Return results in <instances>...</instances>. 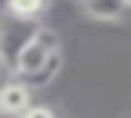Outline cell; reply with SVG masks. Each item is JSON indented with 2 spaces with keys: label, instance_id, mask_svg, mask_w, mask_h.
I'll return each mask as SVG.
<instances>
[{
  "label": "cell",
  "instance_id": "cell-6",
  "mask_svg": "<svg viewBox=\"0 0 131 118\" xmlns=\"http://www.w3.org/2000/svg\"><path fill=\"white\" fill-rule=\"evenodd\" d=\"M8 82H10V67H0V92L5 90Z\"/></svg>",
  "mask_w": 131,
  "mask_h": 118
},
{
  "label": "cell",
  "instance_id": "cell-5",
  "mask_svg": "<svg viewBox=\"0 0 131 118\" xmlns=\"http://www.w3.org/2000/svg\"><path fill=\"white\" fill-rule=\"evenodd\" d=\"M18 118H57V115H54V110L46 108V105H28Z\"/></svg>",
  "mask_w": 131,
  "mask_h": 118
},
{
  "label": "cell",
  "instance_id": "cell-3",
  "mask_svg": "<svg viewBox=\"0 0 131 118\" xmlns=\"http://www.w3.org/2000/svg\"><path fill=\"white\" fill-rule=\"evenodd\" d=\"M31 105V87L26 82H8L5 90L0 92V110L10 115H21Z\"/></svg>",
  "mask_w": 131,
  "mask_h": 118
},
{
  "label": "cell",
  "instance_id": "cell-7",
  "mask_svg": "<svg viewBox=\"0 0 131 118\" xmlns=\"http://www.w3.org/2000/svg\"><path fill=\"white\" fill-rule=\"evenodd\" d=\"M8 13V0H0V23H3V16Z\"/></svg>",
  "mask_w": 131,
  "mask_h": 118
},
{
  "label": "cell",
  "instance_id": "cell-8",
  "mask_svg": "<svg viewBox=\"0 0 131 118\" xmlns=\"http://www.w3.org/2000/svg\"><path fill=\"white\" fill-rule=\"evenodd\" d=\"M0 118H18V115H10V113H5V110H0Z\"/></svg>",
  "mask_w": 131,
  "mask_h": 118
},
{
  "label": "cell",
  "instance_id": "cell-9",
  "mask_svg": "<svg viewBox=\"0 0 131 118\" xmlns=\"http://www.w3.org/2000/svg\"><path fill=\"white\" fill-rule=\"evenodd\" d=\"M77 3H80V0H77Z\"/></svg>",
  "mask_w": 131,
  "mask_h": 118
},
{
  "label": "cell",
  "instance_id": "cell-2",
  "mask_svg": "<svg viewBox=\"0 0 131 118\" xmlns=\"http://www.w3.org/2000/svg\"><path fill=\"white\" fill-rule=\"evenodd\" d=\"M128 5H131V0H80L82 13L93 21H100V23L123 18Z\"/></svg>",
  "mask_w": 131,
  "mask_h": 118
},
{
  "label": "cell",
  "instance_id": "cell-4",
  "mask_svg": "<svg viewBox=\"0 0 131 118\" xmlns=\"http://www.w3.org/2000/svg\"><path fill=\"white\" fill-rule=\"evenodd\" d=\"M46 5H49V0H8V16L36 23L41 18V13L46 10Z\"/></svg>",
  "mask_w": 131,
  "mask_h": 118
},
{
  "label": "cell",
  "instance_id": "cell-1",
  "mask_svg": "<svg viewBox=\"0 0 131 118\" xmlns=\"http://www.w3.org/2000/svg\"><path fill=\"white\" fill-rule=\"evenodd\" d=\"M62 51V44H59V36L46 28V26H39L31 39L18 49L16 59H13V72L21 77V80H28L34 77L36 72H41V67H46L51 62V56H57Z\"/></svg>",
  "mask_w": 131,
  "mask_h": 118
}]
</instances>
